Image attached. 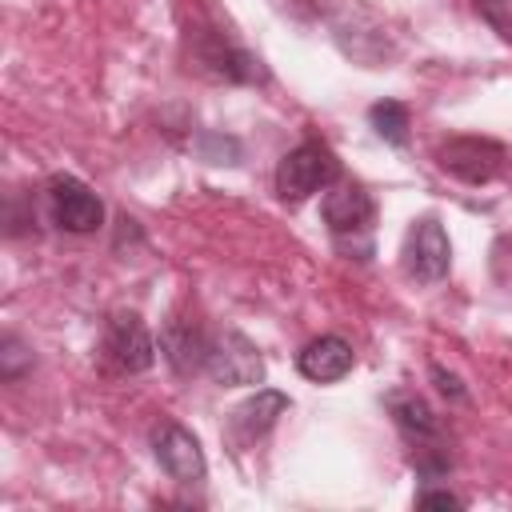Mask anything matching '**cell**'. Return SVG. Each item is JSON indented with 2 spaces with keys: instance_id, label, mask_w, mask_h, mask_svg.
<instances>
[{
  "instance_id": "obj_1",
  "label": "cell",
  "mask_w": 512,
  "mask_h": 512,
  "mask_svg": "<svg viewBox=\"0 0 512 512\" xmlns=\"http://www.w3.org/2000/svg\"><path fill=\"white\" fill-rule=\"evenodd\" d=\"M324 224L336 240L340 252H348L352 260H368L372 256V224H376V200L360 188V184H328L324 192Z\"/></svg>"
},
{
  "instance_id": "obj_2",
  "label": "cell",
  "mask_w": 512,
  "mask_h": 512,
  "mask_svg": "<svg viewBox=\"0 0 512 512\" xmlns=\"http://www.w3.org/2000/svg\"><path fill=\"white\" fill-rule=\"evenodd\" d=\"M340 180V160L328 144L320 140H304L292 152H284V160L276 164V196L284 204H300L312 192L328 188Z\"/></svg>"
},
{
  "instance_id": "obj_3",
  "label": "cell",
  "mask_w": 512,
  "mask_h": 512,
  "mask_svg": "<svg viewBox=\"0 0 512 512\" xmlns=\"http://www.w3.org/2000/svg\"><path fill=\"white\" fill-rule=\"evenodd\" d=\"M400 268L416 284H436V280L448 276L452 244H448V232H444V224L436 216H420V220L408 224L404 248H400Z\"/></svg>"
},
{
  "instance_id": "obj_4",
  "label": "cell",
  "mask_w": 512,
  "mask_h": 512,
  "mask_svg": "<svg viewBox=\"0 0 512 512\" xmlns=\"http://www.w3.org/2000/svg\"><path fill=\"white\" fill-rule=\"evenodd\" d=\"M436 164L464 184H488L504 172L508 148L488 136H452L436 148Z\"/></svg>"
},
{
  "instance_id": "obj_5",
  "label": "cell",
  "mask_w": 512,
  "mask_h": 512,
  "mask_svg": "<svg viewBox=\"0 0 512 512\" xmlns=\"http://www.w3.org/2000/svg\"><path fill=\"white\" fill-rule=\"evenodd\" d=\"M204 372L224 384V388H248V384H260L264 380V356L260 348L236 332V328H224L208 340V360H204Z\"/></svg>"
},
{
  "instance_id": "obj_6",
  "label": "cell",
  "mask_w": 512,
  "mask_h": 512,
  "mask_svg": "<svg viewBox=\"0 0 512 512\" xmlns=\"http://www.w3.org/2000/svg\"><path fill=\"white\" fill-rule=\"evenodd\" d=\"M152 452H156L160 468L168 472V480H176L184 488H192V484H200L208 476L204 448L180 420H160L152 428Z\"/></svg>"
},
{
  "instance_id": "obj_7",
  "label": "cell",
  "mask_w": 512,
  "mask_h": 512,
  "mask_svg": "<svg viewBox=\"0 0 512 512\" xmlns=\"http://www.w3.org/2000/svg\"><path fill=\"white\" fill-rule=\"evenodd\" d=\"M48 212L64 232H76V236H88L104 224L100 196L76 176H52L48 180Z\"/></svg>"
},
{
  "instance_id": "obj_8",
  "label": "cell",
  "mask_w": 512,
  "mask_h": 512,
  "mask_svg": "<svg viewBox=\"0 0 512 512\" xmlns=\"http://www.w3.org/2000/svg\"><path fill=\"white\" fill-rule=\"evenodd\" d=\"M104 356L120 372H148L156 364V340L136 312H112L104 328Z\"/></svg>"
},
{
  "instance_id": "obj_9",
  "label": "cell",
  "mask_w": 512,
  "mask_h": 512,
  "mask_svg": "<svg viewBox=\"0 0 512 512\" xmlns=\"http://www.w3.org/2000/svg\"><path fill=\"white\" fill-rule=\"evenodd\" d=\"M384 408H388V416L396 420V428H400V436L408 440L412 452L444 444L440 416L428 408L424 396H416V392H408V388H392V392L384 396Z\"/></svg>"
},
{
  "instance_id": "obj_10",
  "label": "cell",
  "mask_w": 512,
  "mask_h": 512,
  "mask_svg": "<svg viewBox=\"0 0 512 512\" xmlns=\"http://www.w3.org/2000/svg\"><path fill=\"white\" fill-rule=\"evenodd\" d=\"M196 64L216 76V80H228V84H264L268 80V68L260 64V56L220 40V36H204L200 48H196Z\"/></svg>"
},
{
  "instance_id": "obj_11",
  "label": "cell",
  "mask_w": 512,
  "mask_h": 512,
  "mask_svg": "<svg viewBox=\"0 0 512 512\" xmlns=\"http://www.w3.org/2000/svg\"><path fill=\"white\" fill-rule=\"evenodd\" d=\"M208 332L184 316H172L164 328H160V352L168 360V368L176 376H192V372H204V360H208Z\"/></svg>"
},
{
  "instance_id": "obj_12",
  "label": "cell",
  "mask_w": 512,
  "mask_h": 512,
  "mask_svg": "<svg viewBox=\"0 0 512 512\" xmlns=\"http://www.w3.org/2000/svg\"><path fill=\"white\" fill-rule=\"evenodd\" d=\"M352 364H356V352L344 336H316L296 352V368L312 384H336L352 372Z\"/></svg>"
},
{
  "instance_id": "obj_13",
  "label": "cell",
  "mask_w": 512,
  "mask_h": 512,
  "mask_svg": "<svg viewBox=\"0 0 512 512\" xmlns=\"http://www.w3.org/2000/svg\"><path fill=\"white\" fill-rule=\"evenodd\" d=\"M284 412H288V396L276 392V388H260L256 396H248V400L232 412L228 432H232L236 444H256L260 436L272 432V424H276Z\"/></svg>"
},
{
  "instance_id": "obj_14",
  "label": "cell",
  "mask_w": 512,
  "mask_h": 512,
  "mask_svg": "<svg viewBox=\"0 0 512 512\" xmlns=\"http://www.w3.org/2000/svg\"><path fill=\"white\" fill-rule=\"evenodd\" d=\"M368 124L376 128V136H380L384 144H392V148H404V144H408L412 120H408V108H404L400 100H376V104L368 108Z\"/></svg>"
},
{
  "instance_id": "obj_15",
  "label": "cell",
  "mask_w": 512,
  "mask_h": 512,
  "mask_svg": "<svg viewBox=\"0 0 512 512\" xmlns=\"http://www.w3.org/2000/svg\"><path fill=\"white\" fill-rule=\"evenodd\" d=\"M28 368H32V352L20 344V336L8 332V336L0 340V380L12 384V380H20Z\"/></svg>"
},
{
  "instance_id": "obj_16",
  "label": "cell",
  "mask_w": 512,
  "mask_h": 512,
  "mask_svg": "<svg viewBox=\"0 0 512 512\" xmlns=\"http://www.w3.org/2000/svg\"><path fill=\"white\" fill-rule=\"evenodd\" d=\"M476 12L500 40H512V0H476Z\"/></svg>"
},
{
  "instance_id": "obj_17",
  "label": "cell",
  "mask_w": 512,
  "mask_h": 512,
  "mask_svg": "<svg viewBox=\"0 0 512 512\" xmlns=\"http://www.w3.org/2000/svg\"><path fill=\"white\" fill-rule=\"evenodd\" d=\"M416 504L420 508H464V500L456 496V492H444V488H424V492H416Z\"/></svg>"
},
{
  "instance_id": "obj_18",
  "label": "cell",
  "mask_w": 512,
  "mask_h": 512,
  "mask_svg": "<svg viewBox=\"0 0 512 512\" xmlns=\"http://www.w3.org/2000/svg\"><path fill=\"white\" fill-rule=\"evenodd\" d=\"M432 380H436V388H440L448 400H464V384H460V376H452V372H444L440 364H432Z\"/></svg>"
}]
</instances>
